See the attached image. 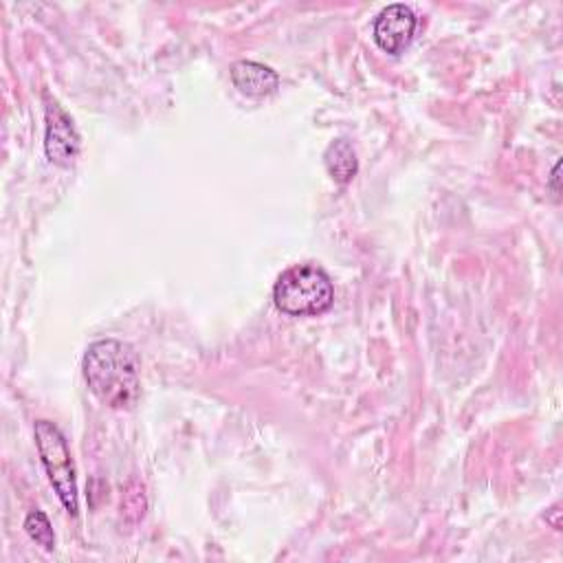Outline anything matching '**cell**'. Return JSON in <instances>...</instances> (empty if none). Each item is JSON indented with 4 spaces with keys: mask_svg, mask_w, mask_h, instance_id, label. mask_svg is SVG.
<instances>
[{
    "mask_svg": "<svg viewBox=\"0 0 563 563\" xmlns=\"http://www.w3.org/2000/svg\"><path fill=\"white\" fill-rule=\"evenodd\" d=\"M84 377L91 392L113 410H130L139 401V359L130 343L99 339L84 354Z\"/></svg>",
    "mask_w": 563,
    "mask_h": 563,
    "instance_id": "cell-1",
    "label": "cell"
},
{
    "mask_svg": "<svg viewBox=\"0 0 563 563\" xmlns=\"http://www.w3.org/2000/svg\"><path fill=\"white\" fill-rule=\"evenodd\" d=\"M273 302L286 315H321L332 306L335 289L321 267L295 265L278 278Z\"/></svg>",
    "mask_w": 563,
    "mask_h": 563,
    "instance_id": "cell-2",
    "label": "cell"
},
{
    "mask_svg": "<svg viewBox=\"0 0 563 563\" xmlns=\"http://www.w3.org/2000/svg\"><path fill=\"white\" fill-rule=\"evenodd\" d=\"M36 443L38 451L43 458V465L49 473V480L62 500L64 508L71 515H78L80 502H78V480H75V465L69 451V445L62 436V432L49 423V421H38L36 423Z\"/></svg>",
    "mask_w": 563,
    "mask_h": 563,
    "instance_id": "cell-3",
    "label": "cell"
},
{
    "mask_svg": "<svg viewBox=\"0 0 563 563\" xmlns=\"http://www.w3.org/2000/svg\"><path fill=\"white\" fill-rule=\"evenodd\" d=\"M45 152L51 163L69 167L73 165L80 152V134L73 126V119L58 102L47 104V134H45Z\"/></svg>",
    "mask_w": 563,
    "mask_h": 563,
    "instance_id": "cell-4",
    "label": "cell"
},
{
    "mask_svg": "<svg viewBox=\"0 0 563 563\" xmlns=\"http://www.w3.org/2000/svg\"><path fill=\"white\" fill-rule=\"evenodd\" d=\"M417 32V16L412 12V8L397 3V5H388L386 10L379 12L377 21H374V40L377 45L397 56L401 54L414 38Z\"/></svg>",
    "mask_w": 563,
    "mask_h": 563,
    "instance_id": "cell-5",
    "label": "cell"
},
{
    "mask_svg": "<svg viewBox=\"0 0 563 563\" xmlns=\"http://www.w3.org/2000/svg\"><path fill=\"white\" fill-rule=\"evenodd\" d=\"M232 80H234L236 89H241L245 95H251V97L271 95L280 84V78L273 69H269L260 62H251V60L236 62L232 67Z\"/></svg>",
    "mask_w": 563,
    "mask_h": 563,
    "instance_id": "cell-6",
    "label": "cell"
},
{
    "mask_svg": "<svg viewBox=\"0 0 563 563\" xmlns=\"http://www.w3.org/2000/svg\"><path fill=\"white\" fill-rule=\"evenodd\" d=\"M324 163H326V169L328 174L345 185L354 178L356 169H359V161H356V152L352 148V143L348 139H335L328 148H326V154H324Z\"/></svg>",
    "mask_w": 563,
    "mask_h": 563,
    "instance_id": "cell-7",
    "label": "cell"
},
{
    "mask_svg": "<svg viewBox=\"0 0 563 563\" xmlns=\"http://www.w3.org/2000/svg\"><path fill=\"white\" fill-rule=\"evenodd\" d=\"M25 528H27L30 537L36 543H40L45 550H54L56 548V535H54L51 521H49V517L43 511L30 513L27 519H25Z\"/></svg>",
    "mask_w": 563,
    "mask_h": 563,
    "instance_id": "cell-8",
    "label": "cell"
},
{
    "mask_svg": "<svg viewBox=\"0 0 563 563\" xmlns=\"http://www.w3.org/2000/svg\"><path fill=\"white\" fill-rule=\"evenodd\" d=\"M121 508L128 513H137V517H143V511H145V497H143V489L137 486L134 493H126V500L121 504Z\"/></svg>",
    "mask_w": 563,
    "mask_h": 563,
    "instance_id": "cell-9",
    "label": "cell"
},
{
    "mask_svg": "<svg viewBox=\"0 0 563 563\" xmlns=\"http://www.w3.org/2000/svg\"><path fill=\"white\" fill-rule=\"evenodd\" d=\"M552 190L554 195H559V161L554 163V169H552Z\"/></svg>",
    "mask_w": 563,
    "mask_h": 563,
    "instance_id": "cell-10",
    "label": "cell"
}]
</instances>
